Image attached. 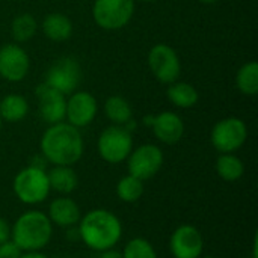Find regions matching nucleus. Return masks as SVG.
<instances>
[{
	"mask_svg": "<svg viewBox=\"0 0 258 258\" xmlns=\"http://www.w3.org/2000/svg\"><path fill=\"white\" fill-rule=\"evenodd\" d=\"M135 6V0H95L92 18L104 30H119L133 18Z\"/></svg>",
	"mask_w": 258,
	"mask_h": 258,
	"instance_id": "423d86ee",
	"label": "nucleus"
},
{
	"mask_svg": "<svg viewBox=\"0 0 258 258\" xmlns=\"http://www.w3.org/2000/svg\"><path fill=\"white\" fill-rule=\"evenodd\" d=\"M59 258H68V257H59Z\"/></svg>",
	"mask_w": 258,
	"mask_h": 258,
	"instance_id": "f704fd0d",
	"label": "nucleus"
},
{
	"mask_svg": "<svg viewBox=\"0 0 258 258\" xmlns=\"http://www.w3.org/2000/svg\"><path fill=\"white\" fill-rule=\"evenodd\" d=\"M104 115L113 125H125L133 119V109L124 97L112 95L104 103Z\"/></svg>",
	"mask_w": 258,
	"mask_h": 258,
	"instance_id": "4be33fe9",
	"label": "nucleus"
},
{
	"mask_svg": "<svg viewBox=\"0 0 258 258\" xmlns=\"http://www.w3.org/2000/svg\"><path fill=\"white\" fill-rule=\"evenodd\" d=\"M237 89L243 95L254 97L258 92V63L255 60L243 63L236 74Z\"/></svg>",
	"mask_w": 258,
	"mask_h": 258,
	"instance_id": "5701e85b",
	"label": "nucleus"
},
{
	"mask_svg": "<svg viewBox=\"0 0 258 258\" xmlns=\"http://www.w3.org/2000/svg\"><path fill=\"white\" fill-rule=\"evenodd\" d=\"M156 139L165 145H175L184 136V122L175 112H162L153 115L151 125Z\"/></svg>",
	"mask_w": 258,
	"mask_h": 258,
	"instance_id": "2eb2a0df",
	"label": "nucleus"
},
{
	"mask_svg": "<svg viewBox=\"0 0 258 258\" xmlns=\"http://www.w3.org/2000/svg\"><path fill=\"white\" fill-rule=\"evenodd\" d=\"M53 237V224L47 213L39 210L24 212L11 227V240L23 252L42 251Z\"/></svg>",
	"mask_w": 258,
	"mask_h": 258,
	"instance_id": "7ed1b4c3",
	"label": "nucleus"
},
{
	"mask_svg": "<svg viewBox=\"0 0 258 258\" xmlns=\"http://www.w3.org/2000/svg\"><path fill=\"white\" fill-rule=\"evenodd\" d=\"M98 258H122V252L118 251V249H115V248H110V249L101 251Z\"/></svg>",
	"mask_w": 258,
	"mask_h": 258,
	"instance_id": "c85d7f7f",
	"label": "nucleus"
},
{
	"mask_svg": "<svg viewBox=\"0 0 258 258\" xmlns=\"http://www.w3.org/2000/svg\"><path fill=\"white\" fill-rule=\"evenodd\" d=\"M79 239L92 251L101 252L115 248L122 237V224L106 209H92L82 215L77 224Z\"/></svg>",
	"mask_w": 258,
	"mask_h": 258,
	"instance_id": "f03ea898",
	"label": "nucleus"
},
{
	"mask_svg": "<svg viewBox=\"0 0 258 258\" xmlns=\"http://www.w3.org/2000/svg\"><path fill=\"white\" fill-rule=\"evenodd\" d=\"M47 216L50 222L60 228H74L82 218V210L79 204L68 195L54 198L50 206Z\"/></svg>",
	"mask_w": 258,
	"mask_h": 258,
	"instance_id": "dca6fc26",
	"label": "nucleus"
},
{
	"mask_svg": "<svg viewBox=\"0 0 258 258\" xmlns=\"http://www.w3.org/2000/svg\"><path fill=\"white\" fill-rule=\"evenodd\" d=\"M133 150V135L124 125L106 127L97 141L98 156L110 165H118L127 160Z\"/></svg>",
	"mask_w": 258,
	"mask_h": 258,
	"instance_id": "39448f33",
	"label": "nucleus"
},
{
	"mask_svg": "<svg viewBox=\"0 0 258 258\" xmlns=\"http://www.w3.org/2000/svg\"><path fill=\"white\" fill-rule=\"evenodd\" d=\"M165 162V156L160 147L154 144H142L138 148H133L130 156L127 157L128 174L147 181L154 178Z\"/></svg>",
	"mask_w": 258,
	"mask_h": 258,
	"instance_id": "6e6552de",
	"label": "nucleus"
},
{
	"mask_svg": "<svg viewBox=\"0 0 258 258\" xmlns=\"http://www.w3.org/2000/svg\"><path fill=\"white\" fill-rule=\"evenodd\" d=\"M135 2H142V3H151V2H156V0H135Z\"/></svg>",
	"mask_w": 258,
	"mask_h": 258,
	"instance_id": "2f4dec72",
	"label": "nucleus"
},
{
	"mask_svg": "<svg viewBox=\"0 0 258 258\" xmlns=\"http://www.w3.org/2000/svg\"><path fill=\"white\" fill-rule=\"evenodd\" d=\"M248 139V127L243 119L237 116H228L218 121L210 133L212 145L219 154L236 153Z\"/></svg>",
	"mask_w": 258,
	"mask_h": 258,
	"instance_id": "0eeeda50",
	"label": "nucleus"
},
{
	"mask_svg": "<svg viewBox=\"0 0 258 258\" xmlns=\"http://www.w3.org/2000/svg\"><path fill=\"white\" fill-rule=\"evenodd\" d=\"M11 239V225L6 219L0 216V243Z\"/></svg>",
	"mask_w": 258,
	"mask_h": 258,
	"instance_id": "cd10ccee",
	"label": "nucleus"
},
{
	"mask_svg": "<svg viewBox=\"0 0 258 258\" xmlns=\"http://www.w3.org/2000/svg\"><path fill=\"white\" fill-rule=\"evenodd\" d=\"M169 251L174 258H200L204 251L201 231L190 224H183L169 237Z\"/></svg>",
	"mask_w": 258,
	"mask_h": 258,
	"instance_id": "9b49d317",
	"label": "nucleus"
},
{
	"mask_svg": "<svg viewBox=\"0 0 258 258\" xmlns=\"http://www.w3.org/2000/svg\"><path fill=\"white\" fill-rule=\"evenodd\" d=\"M200 258H219V257H215V255H206V257H203V255H201Z\"/></svg>",
	"mask_w": 258,
	"mask_h": 258,
	"instance_id": "473e14b6",
	"label": "nucleus"
},
{
	"mask_svg": "<svg viewBox=\"0 0 258 258\" xmlns=\"http://www.w3.org/2000/svg\"><path fill=\"white\" fill-rule=\"evenodd\" d=\"M29 113V103L21 94H8L0 100V116L6 122H20Z\"/></svg>",
	"mask_w": 258,
	"mask_h": 258,
	"instance_id": "6ab92c4d",
	"label": "nucleus"
},
{
	"mask_svg": "<svg viewBox=\"0 0 258 258\" xmlns=\"http://www.w3.org/2000/svg\"><path fill=\"white\" fill-rule=\"evenodd\" d=\"M166 97L174 106L181 107V109H190L200 100V94L197 88L186 82L171 83L166 89Z\"/></svg>",
	"mask_w": 258,
	"mask_h": 258,
	"instance_id": "aec40b11",
	"label": "nucleus"
},
{
	"mask_svg": "<svg viewBox=\"0 0 258 258\" xmlns=\"http://www.w3.org/2000/svg\"><path fill=\"white\" fill-rule=\"evenodd\" d=\"M121 252L122 258H157V252L153 243L144 237L130 239Z\"/></svg>",
	"mask_w": 258,
	"mask_h": 258,
	"instance_id": "a878e982",
	"label": "nucleus"
},
{
	"mask_svg": "<svg viewBox=\"0 0 258 258\" xmlns=\"http://www.w3.org/2000/svg\"><path fill=\"white\" fill-rule=\"evenodd\" d=\"M47 177L50 189L60 195H70L79 186V177L73 166L53 165V168L47 171Z\"/></svg>",
	"mask_w": 258,
	"mask_h": 258,
	"instance_id": "a211bd4d",
	"label": "nucleus"
},
{
	"mask_svg": "<svg viewBox=\"0 0 258 258\" xmlns=\"http://www.w3.org/2000/svg\"><path fill=\"white\" fill-rule=\"evenodd\" d=\"M201 3H204V5H213V3H216L218 0H200Z\"/></svg>",
	"mask_w": 258,
	"mask_h": 258,
	"instance_id": "7c9ffc66",
	"label": "nucleus"
},
{
	"mask_svg": "<svg viewBox=\"0 0 258 258\" xmlns=\"http://www.w3.org/2000/svg\"><path fill=\"white\" fill-rule=\"evenodd\" d=\"M98 103L95 97L88 91H74L67 98L65 119L76 128L88 127L97 116Z\"/></svg>",
	"mask_w": 258,
	"mask_h": 258,
	"instance_id": "f8f14e48",
	"label": "nucleus"
},
{
	"mask_svg": "<svg viewBox=\"0 0 258 258\" xmlns=\"http://www.w3.org/2000/svg\"><path fill=\"white\" fill-rule=\"evenodd\" d=\"M42 33L45 35L47 39L53 42H63L68 41L73 35V21L70 17L60 12H51L44 17L42 24H41Z\"/></svg>",
	"mask_w": 258,
	"mask_h": 258,
	"instance_id": "f3484780",
	"label": "nucleus"
},
{
	"mask_svg": "<svg viewBox=\"0 0 258 258\" xmlns=\"http://www.w3.org/2000/svg\"><path fill=\"white\" fill-rule=\"evenodd\" d=\"M21 254H23V251L11 239L0 243V258H20Z\"/></svg>",
	"mask_w": 258,
	"mask_h": 258,
	"instance_id": "bb28decb",
	"label": "nucleus"
},
{
	"mask_svg": "<svg viewBox=\"0 0 258 258\" xmlns=\"http://www.w3.org/2000/svg\"><path fill=\"white\" fill-rule=\"evenodd\" d=\"M12 190L17 200L26 206H36L44 203L51 192L47 171L33 165L23 168L14 177Z\"/></svg>",
	"mask_w": 258,
	"mask_h": 258,
	"instance_id": "20e7f679",
	"label": "nucleus"
},
{
	"mask_svg": "<svg viewBox=\"0 0 258 258\" xmlns=\"http://www.w3.org/2000/svg\"><path fill=\"white\" fill-rule=\"evenodd\" d=\"M2 125H3V119H2V116H0V128H2Z\"/></svg>",
	"mask_w": 258,
	"mask_h": 258,
	"instance_id": "72a5a7b5",
	"label": "nucleus"
},
{
	"mask_svg": "<svg viewBox=\"0 0 258 258\" xmlns=\"http://www.w3.org/2000/svg\"><path fill=\"white\" fill-rule=\"evenodd\" d=\"M30 70V59L17 42L0 47V77L8 82H21Z\"/></svg>",
	"mask_w": 258,
	"mask_h": 258,
	"instance_id": "ddd939ff",
	"label": "nucleus"
},
{
	"mask_svg": "<svg viewBox=\"0 0 258 258\" xmlns=\"http://www.w3.org/2000/svg\"><path fill=\"white\" fill-rule=\"evenodd\" d=\"M20 258H48L44 252L41 251H29V252H23Z\"/></svg>",
	"mask_w": 258,
	"mask_h": 258,
	"instance_id": "c756f323",
	"label": "nucleus"
},
{
	"mask_svg": "<svg viewBox=\"0 0 258 258\" xmlns=\"http://www.w3.org/2000/svg\"><path fill=\"white\" fill-rule=\"evenodd\" d=\"M35 94L38 98V115L45 124L53 125L65 121L67 95L50 88L45 83L38 85Z\"/></svg>",
	"mask_w": 258,
	"mask_h": 258,
	"instance_id": "4468645a",
	"label": "nucleus"
},
{
	"mask_svg": "<svg viewBox=\"0 0 258 258\" xmlns=\"http://www.w3.org/2000/svg\"><path fill=\"white\" fill-rule=\"evenodd\" d=\"M82 80V68L77 59L71 56H63L57 59L45 74V85L59 91L63 95H70L77 91V86Z\"/></svg>",
	"mask_w": 258,
	"mask_h": 258,
	"instance_id": "9d476101",
	"label": "nucleus"
},
{
	"mask_svg": "<svg viewBox=\"0 0 258 258\" xmlns=\"http://www.w3.org/2000/svg\"><path fill=\"white\" fill-rule=\"evenodd\" d=\"M144 189L145 187H144L142 180L127 174L116 184V197L125 204H133L142 198Z\"/></svg>",
	"mask_w": 258,
	"mask_h": 258,
	"instance_id": "393cba45",
	"label": "nucleus"
},
{
	"mask_svg": "<svg viewBox=\"0 0 258 258\" xmlns=\"http://www.w3.org/2000/svg\"><path fill=\"white\" fill-rule=\"evenodd\" d=\"M148 67L153 76L163 85H171L178 80L181 62L177 51L169 45L159 42L148 51Z\"/></svg>",
	"mask_w": 258,
	"mask_h": 258,
	"instance_id": "1a4fd4ad",
	"label": "nucleus"
},
{
	"mask_svg": "<svg viewBox=\"0 0 258 258\" xmlns=\"http://www.w3.org/2000/svg\"><path fill=\"white\" fill-rule=\"evenodd\" d=\"M36 32H38V21L35 20L33 15L27 12L17 15L11 23V35L17 44L32 39L36 35Z\"/></svg>",
	"mask_w": 258,
	"mask_h": 258,
	"instance_id": "b1692460",
	"label": "nucleus"
},
{
	"mask_svg": "<svg viewBox=\"0 0 258 258\" xmlns=\"http://www.w3.org/2000/svg\"><path fill=\"white\" fill-rule=\"evenodd\" d=\"M216 174L228 183L239 181L245 174V165L240 157H237L234 153H224L219 154L216 159Z\"/></svg>",
	"mask_w": 258,
	"mask_h": 258,
	"instance_id": "412c9836",
	"label": "nucleus"
},
{
	"mask_svg": "<svg viewBox=\"0 0 258 258\" xmlns=\"http://www.w3.org/2000/svg\"><path fill=\"white\" fill-rule=\"evenodd\" d=\"M39 148L47 163L74 166L83 156L85 142L79 128L62 121L48 125L41 136Z\"/></svg>",
	"mask_w": 258,
	"mask_h": 258,
	"instance_id": "f257e3e1",
	"label": "nucleus"
}]
</instances>
